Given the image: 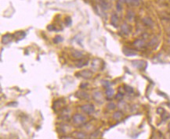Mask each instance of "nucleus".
<instances>
[{"label": "nucleus", "mask_w": 170, "mask_h": 139, "mask_svg": "<svg viewBox=\"0 0 170 139\" xmlns=\"http://www.w3.org/2000/svg\"><path fill=\"white\" fill-rule=\"evenodd\" d=\"M133 64L135 67L138 68V69H144L146 67V63H145L144 61L142 60L133 61Z\"/></svg>", "instance_id": "3"}, {"label": "nucleus", "mask_w": 170, "mask_h": 139, "mask_svg": "<svg viewBox=\"0 0 170 139\" xmlns=\"http://www.w3.org/2000/svg\"><path fill=\"white\" fill-rule=\"evenodd\" d=\"M123 98V95L121 94V93H119L118 95H117V96H116V99H121Z\"/></svg>", "instance_id": "15"}, {"label": "nucleus", "mask_w": 170, "mask_h": 139, "mask_svg": "<svg viewBox=\"0 0 170 139\" xmlns=\"http://www.w3.org/2000/svg\"><path fill=\"white\" fill-rule=\"evenodd\" d=\"M117 20H118V17H117L115 15H114V16H112V23H113L114 25H116V23H115V22L117 21Z\"/></svg>", "instance_id": "13"}, {"label": "nucleus", "mask_w": 170, "mask_h": 139, "mask_svg": "<svg viewBox=\"0 0 170 139\" xmlns=\"http://www.w3.org/2000/svg\"><path fill=\"white\" fill-rule=\"evenodd\" d=\"M123 116V114L121 112H116V113H114V115H113V117L115 120H120Z\"/></svg>", "instance_id": "8"}, {"label": "nucleus", "mask_w": 170, "mask_h": 139, "mask_svg": "<svg viewBox=\"0 0 170 139\" xmlns=\"http://www.w3.org/2000/svg\"><path fill=\"white\" fill-rule=\"evenodd\" d=\"M121 30H122V31H123L124 33H129V28L128 25H126V24H125V25L122 26V28H121Z\"/></svg>", "instance_id": "11"}, {"label": "nucleus", "mask_w": 170, "mask_h": 139, "mask_svg": "<svg viewBox=\"0 0 170 139\" xmlns=\"http://www.w3.org/2000/svg\"><path fill=\"white\" fill-rule=\"evenodd\" d=\"M79 93L80 94V95H79V98H80V99H88L89 98L88 94L84 92V91H80V92Z\"/></svg>", "instance_id": "9"}, {"label": "nucleus", "mask_w": 170, "mask_h": 139, "mask_svg": "<svg viewBox=\"0 0 170 139\" xmlns=\"http://www.w3.org/2000/svg\"><path fill=\"white\" fill-rule=\"evenodd\" d=\"M85 121H86V117L82 114L77 113L73 116V122L76 124H81L84 123Z\"/></svg>", "instance_id": "1"}, {"label": "nucleus", "mask_w": 170, "mask_h": 139, "mask_svg": "<svg viewBox=\"0 0 170 139\" xmlns=\"http://www.w3.org/2000/svg\"><path fill=\"white\" fill-rule=\"evenodd\" d=\"M144 42L143 41V40H140V39H139V40H136L135 42H134V45H135L136 47H137V48H143V47L144 46Z\"/></svg>", "instance_id": "6"}, {"label": "nucleus", "mask_w": 170, "mask_h": 139, "mask_svg": "<svg viewBox=\"0 0 170 139\" xmlns=\"http://www.w3.org/2000/svg\"><path fill=\"white\" fill-rule=\"evenodd\" d=\"M80 74L82 75V77H83L84 78H90L93 74L92 72L89 71V70H83L80 73Z\"/></svg>", "instance_id": "4"}, {"label": "nucleus", "mask_w": 170, "mask_h": 139, "mask_svg": "<svg viewBox=\"0 0 170 139\" xmlns=\"http://www.w3.org/2000/svg\"><path fill=\"white\" fill-rule=\"evenodd\" d=\"M169 139H170V134L169 135Z\"/></svg>", "instance_id": "17"}, {"label": "nucleus", "mask_w": 170, "mask_h": 139, "mask_svg": "<svg viewBox=\"0 0 170 139\" xmlns=\"http://www.w3.org/2000/svg\"><path fill=\"white\" fill-rule=\"evenodd\" d=\"M125 91L128 93H132L133 91V88L131 87H129V86H125Z\"/></svg>", "instance_id": "12"}, {"label": "nucleus", "mask_w": 170, "mask_h": 139, "mask_svg": "<svg viewBox=\"0 0 170 139\" xmlns=\"http://www.w3.org/2000/svg\"><path fill=\"white\" fill-rule=\"evenodd\" d=\"M82 109L85 113L88 114L93 113V112L94 111V106L91 104H87L85 105V106H82Z\"/></svg>", "instance_id": "2"}, {"label": "nucleus", "mask_w": 170, "mask_h": 139, "mask_svg": "<svg viewBox=\"0 0 170 139\" xmlns=\"http://www.w3.org/2000/svg\"><path fill=\"white\" fill-rule=\"evenodd\" d=\"M106 95H107V97L108 99H111L113 97V95H114V90L108 87L107 88V90H106Z\"/></svg>", "instance_id": "7"}, {"label": "nucleus", "mask_w": 170, "mask_h": 139, "mask_svg": "<svg viewBox=\"0 0 170 139\" xmlns=\"http://www.w3.org/2000/svg\"><path fill=\"white\" fill-rule=\"evenodd\" d=\"M57 38H60V37H57ZM60 40H61V39H60ZM54 42H58V39L54 40Z\"/></svg>", "instance_id": "16"}, {"label": "nucleus", "mask_w": 170, "mask_h": 139, "mask_svg": "<svg viewBox=\"0 0 170 139\" xmlns=\"http://www.w3.org/2000/svg\"><path fill=\"white\" fill-rule=\"evenodd\" d=\"M107 106L109 107V109H114V108H115V105L114 104V103H110Z\"/></svg>", "instance_id": "14"}, {"label": "nucleus", "mask_w": 170, "mask_h": 139, "mask_svg": "<svg viewBox=\"0 0 170 139\" xmlns=\"http://www.w3.org/2000/svg\"><path fill=\"white\" fill-rule=\"evenodd\" d=\"M123 52H124V53H125V55H126V56H135V55H136V52L134 50H133V49H125Z\"/></svg>", "instance_id": "5"}, {"label": "nucleus", "mask_w": 170, "mask_h": 139, "mask_svg": "<svg viewBox=\"0 0 170 139\" xmlns=\"http://www.w3.org/2000/svg\"><path fill=\"white\" fill-rule=\"evenodd\" d=\"M73 56H75V58H81V56H82V53L79 51H75L73 52Z\"/></svg>", "instance_id": "10"}]
</instances>
